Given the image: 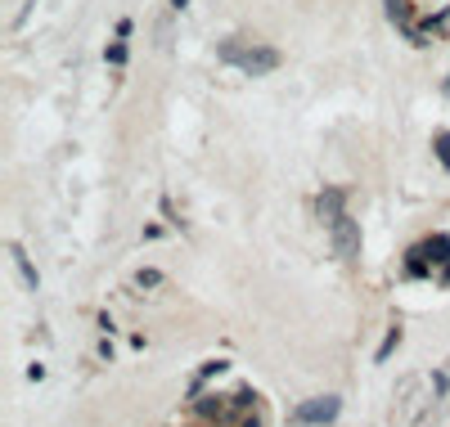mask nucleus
<instances>
[{
    "mask_svg": "<svg viewBox=\"0 0 450 427\" xmlns=\"http://www.w3.org/2000/svg\"><path fill=\"white\" fill-rule=\"evenodd\" d=\"M221 59L234 63L239 73H248V77H266V73H275V68H279L275 50H266V46H234V41H225V46H221Z\"/></svg>",
    "mask_w": 450,
    "mask_h": 427,
    "instance_id": "1",
    "label": "nucleus"
},
{
    "mask_svg": "<svg viewBox=\"0 0 450 427\" xmlns=\"http://www.w3.org/2000/svg\"><path fill=\"white\" fill-rule=\"evenodd\" d=\"M329 234H333V252H338V261H356L360 256V225L347 216H338V221H329Z\"/></svg>",
    "mask_w": 450,
    "mask_h": 427,
    "instance_id": "2",
    "label": "nucleus"
},
{
    "mask_svg": "<svg viewBox=\"0 0 450 427\" xmlns=\"http://www.w3.org/2000/svg\"><path fill=\"white\" fill-rule=\"evenodd\" d=\"M338 409H342L338 396H315V401H306V405L293 409V423H298V427H320V423H333Z\"/></svg>",
    "mask_w": 450,
    "mask_h": 427,
    "instance_id": "3",
    "label": "nucleus"
},
{
    "mask_svg": "<svg viewBox=\"0 0 450 427\" xmlns=\"http://www.w3.org/2000/svg\"><path fill=\"white\" fill-rule=\"evenodd\" d=\"M9 256H14V265H19V275H23V283H27V288H32V292H36V270H32V261H27V256H23V248H19V243H14V248H9Z\"/></svg>",
    "mask_w": 450,
    "mask_h": 427,
    "instance_id": "4",
    "label": "nucleus"
},
{
    "mask_svg": "<svg viewBox=\"0 0 450 427\" xmlns=\"http://www.w3.org/2000/svg\"><path fill=\"white\" fill-rule=\"evenodd\" d=\"M320 216H325V225L342 216V194H338V189H329L325 198H320Z\"/></svg>",
    "mask_w": 450,
    "mask_h": 427,
    "instance_id": "5",
    "label": "nucleus"
},
{
    "mask_svg": "<svg viewBox=\"0 0 450 427\" xmlns=\"http://www.w3.org/2000/svg\"><path fill=\"white\" fill-rule=\"evenodd\" d=\"M199 414H207V418H212V414H216V418H221V414H225L221 396H207V401H199Z\"/></svg>",
    "mask_w": 450,
    "mask_h": 427,
    "instance_id": "6",
    "label": "nucleus"
},
{
    "mask_svg": "<svg viewBox=\"0 0 450 427\" xmlns=\"http://www.w3.org/2000/svg\"><path fill=\"white\" fill-rule=\"evenodd\" d=\"M437 158H441V167L450 171V131H437Z\"/></svg>",
    "mask_w": 450,
    "mask_h": 427,
    "instance_id": "7",
    "label": "nucleus"
},
{
    "mask_svg": "<svg viewBox=\"0 0 450 427\" xmlns=\"http://www.w3.org/2000/svg\"><path fill=\"white\" fill-rule=\"evenodd\" d=\"M397 342H401V329H392V333L383 337V347H378V360H387V355L397 351Z\"/></svg>",
    "mask_w": 450,
    "mask_h": 427,
    "instance_id": "8",
    "label": "nucleus"
},
{
    "mask_svg": "<svg viewBox=\"0 0 450 427\" xmlns=\"http://www.w3.org/2000/svg\"><path fill=\"white\" fill-rule=\"evenodd\" d=\"M135 283H140V288H158V283H162V275H158V270H140V275H135Z\"/></svg>",
    "mask_w": 450,
    "mask_h": 427,
    "instance_id": "9",
    "label": "nucleus"
},
{
    "mask_svg": "<svg viewBox=\"0 0 450 427\" xmlns=\"http://www.w3.org/2000/svg\"><path fill=\"white\" fill-rule=\"evenodd\" d=\"M108 63H126V46L117 41V46H108Z\"/></svg>",
    "mask_w": 450,
    "mask_h": 427,
    "instance_id": "10",
    "label": "nucleus"
},
{
    "mask_svg": "<svg viewBox=\"0 0 450 427\" xmlns=\"http://www.w3.org/2000/svg\"><path fill=\"white\" fill-rule=\"evenodd\" d=\"M172 5H176V9H185V0H172Z\"/></svg>",
    "mask_w": 450,
    "mask_h": 427,
    "instance_id": "11",
    "label": "nucleus"
}]
</instances>
